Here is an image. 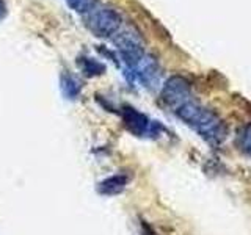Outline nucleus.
Masks as SVG:
<instances>
[{"mask_svg":"<svg viewBox=\"0 0 251 235\" xmlns=\"http://www.w3.org/2000/svg\"><path fill=\"white\" fill-rule=\"evenodd\" d=\"M124 122L127 125V129L135 133V135L141 137L143 133H146V130L149 129V121L143 115H140L138 112H135L133 108H127L124 115Z\"/></svg>","mask_w":251,"mask_h":235,"instance_id":"3","label":"nucleus"},{"mask_svg":"<svg viewBox=\"0 0 251 235\" xmlns=\"http://www.w3.org/2000/svg\"><path fill=\"white\" fill-rule=\"evenodd\" d=\"M163 94L165 100L173 107L180 119L198 132L206 141L220 144L226 138V127L222 119L207 108H202L193 96H190L188 85L182 78H171L165 86Z\"/></svg>","mask_w":251,"mask_h":235,"instance_id":"1","label":"nucleus"},{"mask_svg":"<svg viewBox=\"0 0 251 235\" xmlns=\"http://www.w3.org/2000/svg\"><path fill=\"white\" fill-rule=\"evenodd\" d=\"M61 88H63V91H65L66 96H69V97L77 96L78 86H77V82H75L71 75L63 77V80H61Z\"/></svg>","mask_w":251,"mask_h":235,"instance_id":"7","label":"nucleus"},{"mask_svg":"<svg viewBox=\"0 0 251 235\" xmlns=\"http://www.w3.org/2000/svg\"><path fill=\"white\" fill-rule=\"evenodd\" d=\"M8 14V8H6V3L3 0H0V22H2Z\"/></svg>","mask_w":251,"mask_h":235,"instance_id":"9","label":"nucleus"},{"mask_svg":"<svg viewBox=\"0 0 251 235\" xmlns=\"http://www.w3.org/2000/svg\"><path fill=\"white\" fill-rule=\"evenodd\" d=\"M129 179L127 176L124 174H118V176H112V177H107L105 180H102V182L99 184L98 190L99 193L102 194H118L121 193L126 185H127Z\"/></svg>","mask_w":251,"mask_h":235,"instance_id":"4","label":"nucleus"},{"mask_svg":"<svg viewBox=\"0 0 251 235\" xmlns=\"http://www.w3.org/2000/svg\"><path fill=\"white\" fill-rule=\"evenodd\" d=\"M239 143H240V147L243 149V151L251 157V124L245 125V127L240 130Z\"/></svg>","mask_w":251,"mask_h":235,"instance_id":"5","label":"nucleus"},{"mask_svg":"<svg viewBox=\"0 0 251 235\" xmlns=\"http://www.w3.org/2000/svg\"><path fill=\"white\" fill-rule=\"evenodd\" d=\"M88 25L98 36H107L108 33H112L115 27L118 25V19L115 18V14L112 11L102 10V11L91 14Z\"/></svg>","mask_w":251,"mask_h":235,"instance_id":"2","label":"nucleus"},{"mask_svg":"<svg viewBox=\"0 0 251 235\" xmlns=\"http://www.w3.org/2000/svg\"><path fill=\"white\" fill-rule=\"evenodd\" d=\"M82 69H83V72H85L86 75L102 74V70H104L102 65L96 63L93 58H85V60H82Z\"/></svg>","mask_w":251,"mask_h":235,"instance_id":"6","label":"nucleus"},{"mask_svg":"<svg viewBox=\"0 0 251 235\" xmlns=\"http://www.w3.org/2000/svg\"><path fill=\"white\" fill-rule=\"evenodd\" d=\"M66 3L69 5V8H73L74 11H86L91 6L93 0H66Z\"/></svg>","mask_w":251,"mask_h":235,"instance_id":"8","label":"nucleus"}]
</instances>
